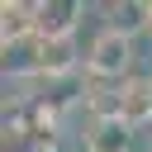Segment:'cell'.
<instances>
[{"label":"cell","mask_w":152,"mask_h":152,"mask_svg":"<svg viewBox=\"0 0 152 152\" xmlns=\"http://www.w3.org/2000/svg\"><path fill=\"white\" fill-rule=\"evenodd\" d=\"M0 52H5L10 76H43V38L38 33L19 38V43H0Z\"/></svg>","instance_id":"5"},{"label":"cell","mask_w":152,"mask_h":152,"mask_svg":"<svg viewBox=\"0 0 152 152\" xmlns=\"http://www.w3.org/2000/svg\"><path fill=\"white\" fill-rule=\"evenodd\" d=\"M104 14H109V28L124 38L147 28V0H114V5H104Z\"/></svg>","instance_id":"6"},{"label":"cell","mask_w":152,"mask_h":152,"mask_svg":"<svg viewBox=\"0 0 152 152\" xmlns=\"http://www.w3.org/2000/svg\"><path fill=\"white\" fill-rule=\"evenodd\" d=\"M86 66H90V76H100V81H128V71H133V38H124V33H114V28L95 33Z\"/></svg>","instance_id":"1"},{"label":"cell","mask_w":152,"mask_h":152,"mask_svg":"<svg viewBox=\"0 0 152 152\" xmlns=\"http://www.w3.org/2000/svg\"><path fill=\"white\" fill-rule=\"evenodd\" d=\"M33 33V5L28 0H5L0 5V43H19Z\"/></svg>","instance_id":"7"},{"label":"cell","mask_w":152,"mask_h":152,"mask_svg":"<svg viewBox=\"0 0 152 152\" xmlns=\"http://www.w3.org/2000/svg\"><path fill=\"white\" fill-rule=\"evenodd\" d=\"M128 147H133V128H128L119 114L90 119V128H86V152H128Z\"/></svg>","instance_id":"4"},{"label":"cell","mask_w":152,"mask_h":152,"mask_svg":"<svg viewBox=\"0 0 152 152\" xmlns=\"http://www.w3.org/2000/svg\"><path fill=\"white\" fill-rule=\"evenodd\" d=\"M119 119L128 128L152 124V76H128L119 86Z\"/></svg>","instance_id":"3"},{"label":"cell","mask_w":152,"mask_h":152,"mask_svg":"<svg viewBox=\"0 0 152 152\" xmlns=\"http://www.w3.org/2000/svg\"><path fill=\"white\" fill-rule=\"evenodd\" d=\"M76 66V43L71 38H43V76H66Z\"/></svg>","instance_id":"8"},{"label":"cell","mask_w":152,"mask_h":152,"mask_svg":"<svg viewBox=\"0 0 152 152\" xmlns=\"http://www.w3.org/2000/svg\"><path fill=\"white\" fill-rule=\"evenodd\" d=\"M81 14H86L81 0H43V5H33V33L38 38H71Z\"/></svg>","instance_id":"2"},{"label":"cell","mask_w":152,"mask_h":152,"mask_svg":"<svg viewBox=\"0 0 152 152\" xmlns=\"http://www.w3.org/2000/svg\"><path fill=\"white\" fill-rule=\"evenodd\" d=\"M147 33H152V0H147Z\"/></svg>","instance_id":"9"}]
</instances>
